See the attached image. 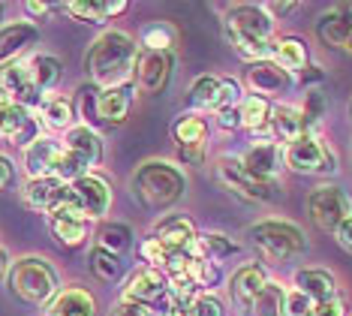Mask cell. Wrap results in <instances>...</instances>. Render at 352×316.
<instances>
[{"instance_id":"cell-1","label":"cell","mask_w":352,"mask_h":316,"mask_svg":"<svg viewBox=\"0 0 352 316\" xmlns=\"http://www.w3.org/2000/svg\"><path fill=\"white\" fill-rule=\"evenodd\" d=\"M139 45L126 30H102L85 54V70L91 85L97 87H121L133 85Z\"/></svg>"},{"instance_id":"cell-2","label":"cell","mask_w":352,"mask_h":316,"mask_svg":"<svg viewBox=\"0 0 352 316\" xmlns=\"http://www.w3.org/2000/svg\"><path fill=\"white\" fill-rule=\"evenodd\" d=\"M187 178L166 160H148L130 175V193L145 211H166L184 196Z\"/></svg>"},{"instance_id":"cell-3","label":"cell","mask_w":352,"mask_h":316,"mask_svg":"<svg viewBox=\"0 0 352 316\" xmlns=\"http://www.w3.org/2000/svg\"><path fill=\"white\" fill-rule=\"evenodd\" d=\"M10 293L25 304L45 307L60 293V277L54 265L43 256H21L10 268Z\"/></svg>"},{"instance_id":"cell-4","label":"cell","mask_w":352,"mask_h":316,"mask_svg":"<svg viewBox=\"0 0 352 316\" xmlns=\"http://www.w3.org/2000/svg\"><path fill=\"white\" fill-rule=\"evenodd\" d=\"M247 238L253 241V247L262 253L265 262H286V259L304 253L307 247V238H304V229L295 226L289 220H262L253 223Z\"/></svg>"},{"instance_id":"cell-5","label":"cell","mask_w":352,"mask_h":316,"mask_svg":"<svg viewBox=\"0 0 352 316\" xmlns=\"http://www.w3.org/2000/svg\"><path fill=\"white\" fill-rule=\"evenodd\" d=\"M283 163L298 175H331L338 172V157L328 148L322 136L304 133L301 139L289 142L283 148Z\"/></svg>"},{"instance_id":"cell-6","label":"cell","mask_w":352,"mask_h":316,"mask_svg":"<svg viewBox=\"0 0 352 316\" xmlns=\"http://www.w3.org/2000/svg\"><path fill=\"white\" fill-rule=\"evenodd\" d=\"M223 30H226L229 43H238V39L271 43L274 19H271L268 10L259 3H235V6H229L226 19H223Z\"/></svg>"},{"instance_id":"cell-7","label":"cell","mask_w":352,"mask_h":316,"mask_svg":"<svg viewBox=\"0 0 352 316\" xmlns=\"http://www.w3.org/2000/svg\"><path fill=\"white\" fill-rule=\"evenodd\" d=\"M307 214L322 232H338V226L352 214V199L334 184H322L307 196Z\"/></svg>"},{"instance_id":"cell-8","label":"cell","mask_w":352,"mask_h":316,"mask_svg":"<svg viewBox=\"0 0 352 316\" xmlns=\"http://www.w3.org/2000/svg\"><path fill=\"white\" fill-rule=\"evenodd\" d=\"M217 178L232 196H238L244 202H271L277 196L274 181H262V178L250 175L238 160H223L217 166Z\"/></svg>"},{"instance_id":"cell-9","label":"cell","mask_w":352,"mask_h":316,"mask_svg":"<svg viewBox=\"0 0 352 316\" xmlns=\"http://www.w3.org/2000/svg\"><path fill=\"white\" fill-rule=\"evenodd\" d=\"M172 72H175V54L172 52H139L135 72H133L135 94L154 96L160 91H166L172 82Z\"/></svg>"},{"instance_id":"cell-10","label":"cell","mask_w":352,"mask_h":316,"mask_svg":"<svg viewBox=\"0 0 352 316\" xmlns=\"http://www.w3.org/2000/svg\"><path fill=\"white\" fill-rule=\"evenodd\" d=\"M39 136H43V124H39V118L30 109L15 103L0 105V139H6L10 145L25 151Z\"/></svg>"},{"instance_id":"cell-11","label":"cell","mask_w":352,"mask_h":316,"mask_svg":"<svg viewBox=\"0 0 352 316\" xmlns=\"http://www.w3.org/2000/svg\"><path fill=\"white\" fill-rule=\"evenodd\" d=\"M0 87L6 91L10 103L25 105V109H30V112H36L39 105H43V100H45V94L39 91L34 76H30L28 61H15V63L0 67Z\"/></svg>"},{"instance_id":"cell-12","label":"cell","mask_w":352,"mask_h":316,"mask_svg":"<svg viewBox=\"0 0 352 316\" xmlns=\"http://www.w3.org/2000/svg\"><path fill=\"white\" fill-rule=\"evenodd\" d=\"M60 157H63V142H58L54 136H39L34 145H28V148L21 151V169H25L28 181L54 178Z\"/></svg>"},{"instance_id":"cell-13","label":"cell","mask_w":352,"mask_h":316,"mask_svg":"<svg viewBox=\"0 0 352 316\" xmlns=\"http://www.w3.org/2000/svg\"><path fill=\"white\" fill-rule=\"evenodd\" d=\"M69 187H73V193H76V199H78V205H82L87 220H102V217L109 214V208H111V184L102 175L91 172V175L78 178L76 184H69Z\"/></svg>"},{"instance_id":"cell-14","label":"cell","mask_w":352,"mask_h":316,"mask_svg":"<svg viewBox=\"0 0 352 316\" xmlns=\"http://www.w3.org/2000/svg\"><path fill=\"white\" fill-rule=\"evenodd\" d=\"M244 82L250 87V94L262 96V100H271V96H280L289 91L295 78L286 70H280L274 61H262V63H250L247 67Z\"/></svg>"},{"instance_id":"cell-15","label":"cell","mask_w":352,"mask_h":316,"mask_svg":"<svg viewBox=\"0 0 352 316\" xmlns=\"http://www.w3.org/2000/svg\"><path fill=\"white\" fill-rule=\"evenodd\" d=\"M39 43V28L34 21H10L0 28V67L21 61L30 45Z\"/></svg>"},{"instance_id":"cell-16","label":"cell","mask_w":352,"mask_h":316,"mask_svg":"<svg viewBox=\"0 0 352 316\" xmlns=\"http://www.w3.org/2000/svg\"><path fill=\"white\" fill-rule=\"evenodd\" d=\"M154 238H160L169 250H190L196 256V241H199V232L190 217L184 214H166L160 217L157 226H154Z\"/></svg>"},{"instance_id":"cell-17","label":"cell","mask_w":352,"mask_h":316,"mask_svg":"<svg viewBox=\"0 0 352 316\" xmlns=\"http://www.w3.org/2000/svg\"><path fill=\"white\" fill-rule=\"evenodd\" d=\"M238 163L250 175L262 178V181H274L277 172L283 169V151H280L277 142H253L250 148L241 154Z\"/></svg>"},{"instance_id":"cell-18","label":"cell","mask_w":352,"mask_h":316,"mask_svg":"<svg viewBox=\"0 0 352 316\" xmlns=\"http://www.w3.org/2000/svg\"><path fill=\"white\" fill-rule=\"evenodd\" d=\"M166 289H169V277H166L160 268H151V265H145V268L133 271V277L126 280L121 298H124V302L154 304L157 298L166 293Z\"/></svg>"},{"instance_id":"cell-19","label":"cell","mask_w":352,"mask_h":316,"mask_svg":"<svg viewBox=\"0 0 352 316\" xmlns=\"http://www.w3.org/2000/svg\"><path fill=\"white\" fill-rule=\"evenodd\" d=\"M316 36L328 48H343L346 52L352 39V6H334L316 21Z\"/></svg>"},{"instance_id":"cell-20","label":"cell","mask_w":352,"mask_h":316,"mask_svg":"<svg viewBox=\"0 0 352 316\" xmlns=\"http://www.w3.org/2000/svg\"><path fill=\"white\" fill-rule=\"evenodd\" d=\"M133 85H121V87H100V124L102 127H121L130 118L133 109Z\"/></svg>"},{"instance_id":"cell-21","label":"cell","mask_w":352,"mask_h":316,"mask_svg":"<svg viewBox=\"0 0 352 316\" xmlns=\"http://www.w3.org/2000/svg\"><path fill=\"white\" fill-rule=\"evenodd\" d=\"M39 118V124L45 129H52V133H69L76 124V109H73V100H67V96L60 94H45L43 105L34 112Z\"/></svg>"},{"instance_id":"cell-22","label":"cell","mask_w":352,"mask_h":316,"mask_svg":"<svg viewBox=\"0 0 352 316\" xmlns=\"http://www.w3.org/2000/svg\"><path fill=\"white\" fill-rule=\"evenodd\" d=\"M126 10H130L126 0H73V3H63V12L76 15L78 21H87V24L111 21L118 15H124Z\"/></svg>"},{"instance_id":"cell-23","label":"cell","mask_w":352,"mask_h":316,"mask_svg":"<svg viewBox=\"0 0 352 316\" xmlns=\"http://www.w3.org/2000/svg\"><path fill=\"white\" fill-rule=\"evenodd\" d=\"M295 289L307 298H314L316 304L338 298V280L325 268H298L295 271Z\"/></svg>"},{"instance_id":"cell-24","label":"cell","mask_w":352,"mask_h":316,"mask_svg":"<svg viewBox=\"0 0 352 316\" xmlns=\"http://www.w3.org/2000/svg\"><path fill=\"white\" fill-rule=\"evenodd\" d=\"M49 316H97V298L82 286H67L49 304Z\"/></svg>"},{"instance_id":"cell-25","label":"cell","mask_w":352,"mask_h":316,"mask_svg":"<svg viewBox=\"0 0 352 316\" xmlns=\"http://www.w3.org/2000/svg\"><path fill=\"white\" fill-rule=\"evenodd\" d=\"M265 268L262 265H256V262H247L241 265L235 274H232V280H229V293L232 298H235L238 304H253V298L265 289Z\"/></svg>"},{"instance_id":"cell-26","label":"cell","mask_w":352,"mask_h":316,"mask_svg":"<svg viewBox=\"0 0 352 316\" xmlns=\"http://www.w3.org/2000/svg\"><path fill=\"white\" fill-rule=\"evenodd\" d=\"M63 148L78 154V157H82L91 169H97L102 163V136L97 133V129H91V127L76 124L67 133V139H63Z\"/></svg>"},{"instance_id":"cell-27","label":"cell","mask_w":352,"mask_h":316,"mask_svg":"<svg viewBox=\"0 0 352 316\" xmlns=\"http://www.w3.org/2000/svg\"><path fill=\"white\" fill-rule=\"evenodd\" d=\"M208 133H211V127L196 112H184V115L172 120V139L178 148H205Z\"/></svg>"},{"instance_id":"cell-28","label":"cell","mask_w":352,"mask_h":316,"mask_svg":"<svg viewBox=\"0 0 352 316\" xmlns=\"http://www.w3.org/2000/svg\"><path fill=\"white\" fill-rule=\"evenodd\" d=\"M271 136H274V142H295L301 139L304 133H307V124H304L301 118V109H295V105H271Z\"/></svg>"},{"instance_id":"cell-29","label":"cell","mask_w":352,"mask_h":316,"mask_svg":"<svg viewBox=\"0 0 352 316\" xmlns=\"http://www.w3.org/2000/svg\"><path fill=\"white\" fill-rule=\"evenodd\" d=\"M271 61H274L280 70L289 72V76H298L310 63L307 45H304V39H298V36H280V39H274V54H271Z\"/></svg>"},{"instance_id":"cell-30","label":"cell","mask_w":352,"mask_h":316,"mask_svg":"<svg viewBox=\"0 0 352 316\" xmlns=\"http://www.w3.org/2000/svg\"><path fill=\"white\" fill-rule=\"evenodd\" d=\"M63 184L58 178H36V181H28L25 190H21V202L30 211H39V214H49V208L54 205V199L60 196Z\"/></svg>"},{"instance_id":"cell-31","label":"cell","mask_w":352,"mask_h":316,"mask_svg":"<svg viewBox=\"0 0 352 316\" xmlns=\"http://www.w3.org/2000/svg\"><path fill=\"white\" fill-rule=\"evenodd\" d=\"M238 253H241V244L226 232H202L196 241V256L208 259V262H223Z\"/></svg>"},{"instance_id":"cell-32","label":"cell","mask_w":352,"mask_h":316,"mask_svg":"<svg viewBox=\"0 0 352 316\" xmlns=\"http://www.w3.org/2000/svg\"><path fill=\"white\" fill-rule=\"evenodd\" d=\"M49 229L54 235L60 247L76 250L87 241V232H91V220H82V217H49Z\"/></svg>"},{"instance_id":"cell-33","label":"cell","mask_w":352,"mask_h":316,"mask_svg":"<svg viewBox=\"0 0 352 316\" xmlns=\"http://www.w3.org/2000/svg\"><path fill=\"white\" fill-rule=\"evenodd\" d=\"M217 96H220V78L217 76H199V78H193V85L187 87V105H190V112H196V115L217 109Z\"/></svg>"},{"instance_id":"cell-34","label":"cell","mask_w":352,"mask_h":316,"mask_svg":"<svg viewBox=\"0 0 352 316\" xmlns=\"http://www.w3.org/2000/svg\"><path fill=\"white\" fill-rule=\"evenodd\" d=\"M28 67H30V76H34V82H36V87L43 94H52L54 87L60 85V78H63V63L54 58V54L39 52V54H34V58L28 61Z\"/></svg>"},{"instance_id":"cell-35","label":"cell","mask_w":352,"mask_h":316,"mask_svg":"<svg viewBox=\"0 0 352 316\" xmlns=\"http://www.w3.org/2000/svg\"><path fill=\"white\" fill-rule=\"evenodd\" d=\"M100 87L97 85H91V82H85V85H78V91L73 94V109H76V120H82V127H91V129H97L100 133Z\"/></svg>"},{"instance_id":"cell-36","label":"cell","mask_w":352,"mask_h":316,"mask_svg":"<svg viewBox=\"0 0 352 316\" xmlns=\"http://www.w3.org/2000/svg\"><path fill=\"white\" fill-rule=\"evenodd\" d=\"M97 247H102L106 253L121 259L126 250L133 247V229L126 223H118V220H106L97 229Z\"/></svg>"},{"instance_id":"cell-37","label":"cell","mask_w":352,"mask_h":316,"mask_svg":"<svg viewBox=\"0 0 352 316\" xmlns=\"http://www.w3.org/2000/svg\"><path fill=\"white\" fill-rule=\"evenodd\" d=\"M238 115H241V129L259 133V129H265L268 120H271V103L262 100V96H256V94H244V100L238 103Z\"/></svg>"},{"instance_id":"cell-38","label":"cell","mask_w":352,"mask_h":316,"mask_svg":"<svg viewBox=\"0 0 352 316\" xmlns=\"http://www.w3.org/2000/svg\"><path fill=\"white\" fill-rule=\"evenodd\" d=\"M283 304H286V289L280 283H265L259 295L250 304V316H283Z\"/></svg>"},{"instance_id":"cell-39","label":"cell","mask_w":352,"mask_h":316,"mask_svg":"<svg viewBox=\"0 0 352 316\" xmlns=\"http://www.w3.org/2000/svg\"><path fill=\"white\" fill-rule=\"evenodd\" d=\"M175 28L166 21H154L142 30V52H172L175 45Z\"/></svg>"},{"instance_id":"cell-40","label":"cell","mask_w":352,"mask_h":316,"mask_svg":"<svg viewBox=\"0 0 352 316\" xmlns=\"http://www.w3.org/2000/svg\"><path fill=\"white\" fill-rule=\"evenodd\" d=\"M87 268H91V274L102 283H115L118 274H121V262H118V256L106 253L102 247H94L91 253H87Z\"/></svg>"},{"instance_id":"cell-41","label":"cell","mask_w":352,"mask_h":316,"mask_svg":"<svg viewBox=\"0 0 352 316\" xmlns=\"http://www.w3.org/2000/svg\"><path fill=\"white\" fill-rule=\"evenodd\" d=\"M94 169L85 163L78 154L73 151H67L63 148V157H60V163H58V172H54V178H58L60 184H76L78 178H85V175H91Z\"/></svg>"},{"instance_id":"cell-42","label":"cell","mask_w":352,"mask_h":316,"mask_svg":"<svg viewBox=\"0 0 352 316\" xmlns=\"http://www.w3.org/2000/svg\"><path fill=\"white\" fill-rule=\"evenodd\" d=\"M190 280L196 283L199 293H211L220 283V268L214 262H208V259H193V265H190Z\"/></svg>"},{"instance_id":"cell-43","label":"cell","mask_w":352,"mask_h":316,"mask_svg":"<svg viewBox=\"0 0 352 316\" xmlns=\"http://www.w3.org/2000/svg\"><path fill=\"white\" fill-rule=\"evenodd\" d=\"M322 115H325V96L319 94L316 87H310L307 96H304V105H301V118H304V124H307V133L322 120Z\"/></svg>"},{"instance_id":"cell-44","label":"cell","mask_w":352,"mask_h":316,"mask_svg":"<svg viewBox=\"0 0 352 316\" xmlns=\"http://www.w3.org/2000/svg\"><path fill=\"white\" fill-rule=\"evenodd\" d=\"M184 316H223V302L211 293H202L190 304H184Z\"/></svg>"},{"instance_id":"cell-45","label":"cell","mask_w":352,"mask_h":316,"mask_svg":"<svg viewBox=\"0 0 352 316\" xmlns=\"http://www.w3.org/2000/svg\"><path fill=\"white\" fill-rule=\"evenodd\" d=\"M166 253H169V247H166L160 238H154V235L142 238V244H139V259H142V262H148L151 268H163Z\"/></svg>"},{"instance_id":"cell-46","label":"cell","mask_w":352,"mask_h":316,"mask_svg":"<svg viewBox=\"0 0 352 316\" xmlns=\"http://www.w3.org/2000/svg\"><path fill=\"white\" fill-rule=\"evenodd\" d=\"M241 100H244L241 85H238L235 78H220V96H217V109H214V115H217V112H226V109H238Z\"/></svg>"},{"instance_id":"cell-47","label":"cell","mask_w":352,"mask_h":316,"mask_svg":"<svg viewBox=\"0 0 352 316\" xmlns=\"http://www.w3.org/2000/svg\"><path fill=\"white\" fill-rule=\"evenodd\" d=\"M314 307H316L314 298H307L304 293H298V289H292V293H286L283 316H314Z\"/></svg>"},{"instance_id":"cell-48","label":"cell","mask_w":352,"mask_h":316,"mask_svg":"<svg viewBox=\"0 0 352 316\" xmlns=\"http://www.w3.org/2000/svg\"><path fill=\"white\" fill-rule=\"evenodd\" d=\"M111 316H151V304H142V302H118L111 307Z\"/></svg>"},{"instance_id":"cell-49","label":"cell","mask_w":352,"mask_h":316,"mask_svg":"<svg viewBox=\"0 0 352 316\" xmlns=\"http://www.w3.org/2000/svg\"><path fill=\"white\" fill-rule=\"evenodd\" d=\"M12 184H15V163L6 154H0V193L10 190Z\"/></svg>"},{"instance_id":"cell-50","label":"cell","mask_w":352,"mask_h":316,"mask_svg":"<svg viewBox=\"0 0 352 316\" xmlns=\"http://www.w3.org/2000/svg\"><path fill=\"white\" fill-rule=\"evenodd\" d=\"M217 127L232 133V129H241V115H238V109H226V112H217Z\"/></svg>"},{"instance_id":"cell-51","label":"cell","mask_w":352,"mask_h":316,"mask_svg":"<svg viewBox=\"0 0 352 316\" xmlns=\"http://www.w3.org/2000/svg\"><path fill=\"white\" fill-rule=\"evenodd\" d=\"M322 78H325L322 67H316V63H307V67H304V70L298 72V76H295V82L307 87V85H316V82H322Z\"/></svg>"},{"instance_id":"cell-52","label":"cell","mask_w":352,"mask_h":316,"mask_svg":"<svg viewBox=\"0 0 352 316\" xmlns=\"http://www.w3.org/2000/svg\"><path fill=\"white\" fill-rule=\"evenodd\" d=\"M343 313H346L343 298H331V302H322L314 307V316H343Z\"/></svg>"},{"instance_id":"cell-53","label":"cell","mask_w":352,"mask_h":316,"mask_svg":"<svg viewBox=\"0 0 352 316\" xmlns=\"http://www.w3.org/2000/svg\"><path fill=\"white\" fill-rule=\"evenodd\" d=\"M54 10H60V6H52V3H36V0H28L25 3V12L30 15V21H39V19H49Z\"/></svg>"},{"instance_id":"cell-54","label":"cell","mask_w":352,"mask_h":316,"mask_svg":"<svg viewBox=\"0 0 352 316\" xmlns=\"http://www.w3.org/2000/svg\"><path fill=\"white\" fill-rule=\"evenodd\" d=\"M334 238H338V244L346 250V253H352V214L338 226V232H334Z\"/></svg>"},{"instance_id":"cell-55","label":"cell","mask_w":352,"mask_h":316,"mask_svg":"<svg viewBox=\"0 0 352 316\" xmlns=\"http://www.w3.org/2000/svg\"><path fill=\"white\" fill-rule=\"evenodd\" d=\"M178 160L184 166H202L205 148H178Z\"/></svg>"},{"instance_id":"cell-56","label":"cell","mask_w":352,"mask_h":316,"mask_svg":"<svg viewBox=\"0 0 352 316\" xmlns=\"http://www.w3.org/2000/svg\"><path fill=\"white\" fill-rule=\"evenodd\" d=\"M265 10H268L271 19H274V15H289V12H295V10H298V3H265Z\"/></svg>"},{"instance_id":"cell-57","label":"cell","mask_w":352,"mask_h":316,"mask_svg":"<svg viewBox=\"0 0 352 316\" xmlns=\"http://www.w3.org/2000/svg\"><path fill=\"white\" fill-rule=\"evenodd\" d=\"M10 268H12V259H10V253H6V247H0V277L10 274Z\"/></svg>"},{"instance_id":"cell-58","label":"cell","mask_w":352,"mask_h":316,"mask_svg":"<svg viewBox=\"0 0 352 316\" xmlns=\"http://www.w3.org/2000/svg\"><path fill=\"white\" fill-rule=\"evenodd\" d=\"M6 103H10V96H6V91L0 87V105H6Z\"/></svg>"},{"instance_id":"cell-59","label":"cell","mask_w":352,"mask_h":316,"mask_svg":"<svg viewBox=\"0 0 352 316\" xmlns=\"http://www.w3.org/2000/svg\"><path fill=\"white\" fill-rule=\"evenodd\" d=\"M346 52H349V54H352V39H349V45H346Z\"/></svg>"},{"instance_id":"cell-60","label":"cell","mask_w":352,"mask_h":316,"mask_svg":"<svg viewBox=\"0 0 352 316\" xmlns=\"http://www.w3.org/2000/svg\"><path fill=\"white\" fill-rule=\"evenodd\" d=\"M349 120H352V100H349Z\"/></svg>"},{"instance_id":"cell-61","label":"cell","mask_w":352,"mask_h":316,"mask_svg":"<svg viewBox=\"0 0 352 316\" xmlns=\"http://www.w3.org/2000/svg\"><path fill=\"white\" fill-rule=\"evenodd\" d=\"M0 15H3V6H0Z\"/></svg>"}]
</instances>
